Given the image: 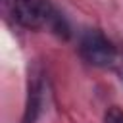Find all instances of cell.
<instances>
[{"label": "cell", "instance_id": "cell-1", "mask_svg": "<svg viewBox=\"0 0 123 123\" xmlns=\"http://www.w3.org/2000/svg\"><path fill=\"white\" fill-rule=\"evenodd\" d=\"M12 17L25 29L48 27L63 38L69 37L65 19L54 10L48 0H12Z\"/></svg>", "mask_w": 123, "mask_h": 123}, {"label": "cell", "instance_id": "cell-2", "mask_svg": "<svg viewBox=\"0 0 123 123\" xmlns=\"http://www.w3.org/2000/svg\"><path fill=\"white\" fill-rule=\"evenodd\" d=\"M79 52L90 65L96 67H110L117 58L113 42L108 40L100 31H86L81 38Z\"/></svg>", "mask_w": 123, "mask_h": 123}, {"label": "cell", "instance_id": "cell-3", "mask_svg": "<svg viewBox=\"0 0 123 123\" xmlns=\"http://www.w3.org/2000/svg\"><path fill=\"white\" fill-rule=\"evenodd\" d=\"M42 108V83L40 79H33L29 83V92H27V104L23 111V121L21 123H35Z\"/></svg>", "mask_w": 123, "mask_h": 123}, {"label": "cell", "instance_id": "cell-4", "mask_svg": "<svg viewBox=\"0 0 123 123\" xmlns=\"http://www.w3.org/2000/svg\"><path fill=\"white\" fill-rule=\"evenodd\" d=\"M104 123H123V110L117 106H111L104 113Z\"/></svg>", "mask_w": 123, "mask_h": 123}]
</instances>
